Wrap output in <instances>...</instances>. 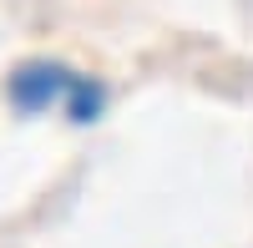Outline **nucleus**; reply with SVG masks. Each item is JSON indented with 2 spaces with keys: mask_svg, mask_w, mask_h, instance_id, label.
I'll return each instance as SVG.
<instances>
[{
  "mask_svg": "<svg viewBox=\"0 0 253 248\" xmlns=\"http://www.w3.org/2000/svg\"><path fill=\"white\" fill-rule=\"evenodd\" d=\"M10 101L20 112H46L61 107L71 122H96L101 112V86L91 76H81L61 61H26L15 76H10Z\"/></svg>",
  "mask_w": 253,
  "mask_h": 248,
  "instance_id": "1",
  "label": "nucleus"
}]
</instances>
